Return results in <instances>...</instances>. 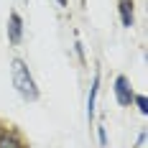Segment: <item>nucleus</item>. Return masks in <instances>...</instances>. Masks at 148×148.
Masks as SVG:
<instances>
[{
    "label": "nucleus",
    "mask_w": 148,
    "mask_h": 148,
    "mask_svg": "<svg viewBox=\"0 0 148 148\" xmlns=\"http://www.w3.org/2000/svg\"><path fill=\"white\" fill-rule=\"evenodd\" d=\"M10 79H13L15 92H18L23 100H28V102H36V100H38L36 79H33V74L28 72V66H26L23 59H13L10 61Z\"/></svg>",
    "instance_id": "nucleus-1"
},
{
    "label": "nucleus",
    "mask_w": 148,
    "mask_h": 148,
    "mask_svg": "<svg viewBox=\"0 0 148 148\" xmlns=\"http://www.w3.org/2000/svg\"><path fill=\"white\" fill-rule=\"evenodd\" d=\"M112 92H115V100H118L120 107H130L133 105V97H135V92L133 87H130V79L128 77H115V87H112Z\"/></svg>",
    "instance_id": "nucleus-2"
},
{
    "label": "nucleus",
    "mask_w": 148,
    "mask_h": 148,
    "mask_svg": "<svg viewBox=\"0 0 148 148\" xmlns=\"http://www.w3.org/2000/svg\"><path fill=\"white\" fill-rule=\"evenodd\" d=\"M21 38H23V18L18 10H10V15H8V41L18 46Z\"/></svg>",
    "instance_id": "nucleus-3"
},
{
    "label": "nucleus",
    "mask_w": 148,
    "mask_h": 148,
    "mask_svg": "<svg viewBox=\"0 0 148 148\" xmlns=\"http://www.w3.org/2000/svg\"><path fill=\"white\" fill-rule=\"evenodd\" d=\"M0 148H26L23 138L18 130H10V128H0Z\"/></svg>",
    "instance_id": "nucleus-4"
},
{
    "label": "nucleus",
    "mask_w": 148,
    "mask_h": 148,
    "mask_svg": "<svg viewBox=\"0 0 148 148\" xmlns=\"http://www.w3.org/2000/svg\"><path fill=\"white\" fill-rule=\"evenodd\" d=\"M135 3L133 0H118V13H120V23L125 26V28H130L135 23Z\"/></svg>",
    "instance_id": "nucleus-5"
},
{
    "label": "nucleus",
    "mask_w": 148,
    "mask_h": 148,
    "mask_svg": "<svg viewBox=\"0 0 148 148\" xmlns=\"http://www.w3.org/2000/svg\"><path fill=\"white\" fill-rule=\"evenodd\" d=\"M97 92H100V74H95V77H92V84H89V97H87V123H92V120H95Z\"/></svg>",
    "instance_id": "nucleus-6"
},
{
    "label": "nucleus",
    "mask_w": 148,
    "mask_h": 148,
    "mask_svg": "<svg viewBox=\"0 0 148 148\" xmlns=\"http://www.w3.org/2000/svg\"><path fill=\"white\" fill-rule=\"evenodd\" d=\"M133 105L140 110V115H148V100H146V95H135V97H133Z\"/></svg>",
    "instance_id": "nucleus-7"
},
{
    "label": "nucleus",
    "mask_w": 148,
    "mask_h": 148,
    "mask_svg": "<svg viewBox=\"0 0 148 148\" xmlns=\"http://www.w3.org/2000/svg\"><path fill=\"white\" fill-rule=\"evenodd\" d=\"M97 138H100V146H107V133H105V128H97Z\"/></svg>",
    "instance_id": "nucleus-8"
},
{
    "label": "nucleus",
    "mask_w": 148,
    "mask_h": 148,
    "mask_svg": "<svg viewBox=\"0 0 148 148\" xmlns=\"http://www.w3.org/2000/svg\"><path fill=\"white\" fill-rule=\"evenodd\" d=\"M143 143H146V133H140V135H138V140H135V146H143Z\"/></svg>",
    "instance_id": "nucleus-9"
},
{
    "label": "nucleus",
    "mask_w": 148,
    "mask_h": 148,
    "mask_svg": "<svg viewBox=\"0 0 148 148\" xmlns=\"http://www.w3.org/2000/svg\"><path fill=\"white\" fill-rule=\"evenodd\" d=\"M56 3H59L61 8H66V0H56Z\"/></svg>",
    "instance_id": "nucleus-10"
}]
</instances>
